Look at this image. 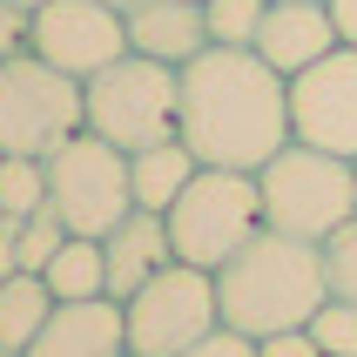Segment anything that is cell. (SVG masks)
Instances as JSON below:
<instances>
[{
    "mask_svg": "<svg viewBox=\"0 0 357 357\" xmlns=\"http://www.w3.org/2000/svg\"><path fill=\"white\" fill-rule=\"evenodd\" d=\"M202 169H250L290 149V81L257 47H202L182 68V128Z\"/></svg>",
    "mask_w": 357,
    "mask_h": 357,
    "instance_id": "obj_1",
    "label": "cell"
},
{
    "mask_svg": "<svg viewBox=\"0 0 357 357\" xmlns=\"http://www.w3.org/2000/svg\"><path fill=\"white\" fill-rule=\"evenodd\" d=\"M331 297L324 277V243L283 236V229H257L236 257L216 270V303L222 324L243 337H277V331H303L317 317V303Z\"/></svg>",
    "mask_w": 357,
    "mask_h": 357,
    "instance_id": "obj_2",
    "label": "cell"
},
{
    "mask_svg": "<svg viewBox=\"0 0 357 357\" xmlns=\"http://www.w3.org/2000/svg\"><path fill=\"white\" fill-rule=\"evenodd\" d=\"M257 189H263V229H283V236L331 243L344 222H357V162L303 149V142L263 162Z\"/></svg>",
    "mask_w": 357,
    "mask_h": 357,
    "instance_id": "obj_3",
    "label": "cell"
},
{
    "mask_svg": "<svg viewBox=\"0 0 357 357\" xmlns=\"http://www.w3.org/2000/svg\"><path fill=\"white\" fill-rule=\"evenodd\" d=\"M81 101H88V135L135 155V149H155L182 128V68L149 61V54H121L101 75L81 81Z\"/></svg>",
    "mask_w": 357,
    "mask_h": 357,
    "instance_id": "obj_4",
    "label": "cell"
},
{
    "mask_svg": "<svg viewBox=\"0 0 357 357\" xmlns=\"http://www.w3.org/2000/svg\"><path fill=\"white\" fill-rule=\"evenodd\" d=\"M162 222H169L176 263H196V270L216 277L222 263L263 229V189L250 169H196V182L176 196V209Z\"/></svg>",
    "mask_w": 357,
    "mask_h": 357,
    "instance_id": "obj_5",
    "label": "cell"
},
{
    "mask_svg": "<svg viewBox=\"0 0 357 357\" xmlns=\"http://www.w3.org/2000/svg\"><path fill=\"white\" fill-rule=\"evenodd\" d=\"M88 128L81 81L47 68L40 54H7L0 61V155H54L68 135Z\"/></svg>",
    "mask_w": 357,
    "mask_h": 357,
    "instance_id": "obj_6",
    "label": "cell"
},
{
    "mask_svg": "<svg viewBox=\"0 0 357 357\" xmlns=\"http://www.w3.org/2000/svg\"><path fill=\"white\" fill-rule=\"evenodd\" d=\"M222 324L216 303V277L196 270V263H169L142 283L135 297L121 303V331H128V351L135 357H182L189 344H202Z\"/></svg>",
    "mask_w": 357,
    "mask_h": 357,
    "instance_id": "obj_7",
    "label": "cell"
},
{
    "mask_svg": "<svg viewBox=\"0 0 357 357\" xmlns=\"http://www.w3.org/2000/svg\"><path fill=\"white\" fill-rule=\"evenodd\" d=\"M47 202L54 216L75 229V236H108L128 209H135V189H128V155L101 135H68L47 155Z\"/></svg>",
    "mask_w": 357,
    "mask_h": 357,
    "instance_id": "obj_8",
    "label": "cell"
},
{
    "mask_svg": "<svg viewBox=\"0 0 357 357\" xmlns=\"http://www.w3.org/2000/svg\"><path fill=\"white\" fill-rule=\"evenodd\" d=\"M27 54H40L61 75H101L108 61L128 54V27H121V7L108 0H40L34 20H27Z\"/></svg>",
    "mask_w": 357,
    "mask_h": 357,
    "instance_id": "obj_9",
    "label": "cell"
},
{
    "mask_svg": "<svg viewBox=\"0 0 357 357\" xmlns=\"http://www.w3.org/2000/svg\"><path fill=\"white\" fill-rule=\"evenodd\" d=\"M290 142L357 162V47H331L290 81Z\"/></svg>",
    "mask_w": 357,
    "mask_h": 357,
    "instance_id": "obj_10",
    "label": "cell"
},
{
    "mask_svg": "<svg viewBox=\"0 0 357 357\" xmlns=\"http://www.w3.org/2000/svg\"><path fill=\"white\" fill-rule=\"evenodd\" d=\"M331 47H337V27H331V7L324 0H270V14L257 27V54L283 81H297L303 68H317Z\"/></svg>",
    "mask_w": 357,
    "mask_h": 357,
    "instance_id": "obj_11",
    "label": "cell"
},
{
    "mask_svg": "<svg viewBox=\"0 0 357 357\" xmlns=\"http://www.w3.org/2000/svg\"><path fill=\"white\" fill-rule=\"evenodd\" d=\"M121 351H128L121 303L88 297V303H54V317L34 331V344L20 357H121Z\"/></svg>",
    "mask_w": 357,
    "mask_h": 357,
    "instance_id": "obj_12",
    "label": "cell"
},
{
    "mask_svg": "<svg viewBox=\"0 0 357 357\" xmlns=\"http://www.w3.org/2000/svg\"><path fill=\"white\" fill-rule=\"evenodd\" d=\"M128 54L169 61V68H189V61L209 47V27H202V0H135L128 14Z\"/></svg>",
    "mask_w": 357,
    "mask_h": 357,
    "instance_id": "obj_13",
    "label": "cell"
},
{
    "mask_svg": "<svg viewBox=\"0 0 357 357\" xmlns=\"http://www.w3.org/2000/svg\"><path fill=\"white\" fill-rule=\"evenodd\" d=\"M101 257H108V297L128 303L155 270L176 263V250H169V222L149 216V209H128V216L101 236Z\"/></svg>",
    "mask_w": 357,
    "mask_h": 357,
    "instance_id": "obj_14",
    "label": "cell"
},
{
    "mask_svg": "<svg viewBox=\"0 0 357 357\" xmlns=\"http://www.w3.org/2000/svg\"><path fill=\"white\" fill-rule=\"evenodd\" d=\"M196 149L182 135H169V142H155V149H135L128 155V189H135V209H149V216H169L176 209V196L196 182Z\"/></svg>",
    "mask_w": 357,
    "mask_h": 357,
    "instance_id": "obj_15",
    "label": "cell"
},
{
    "mask_svg": "<svg viewBox=\"0 0 357 357\" xmlns=\"http://www.w3.org/2000/svg\"><path fill=\"white\" fill-rule=\"evenodd\" d=\"M54 303H88V297H108V257H101V236H68L54 250V263L40 270Z\"/></svg>",
    "mask_w": 357,
    "mask_h": 357,
    "instance_id": "obj_16",
    "label": "cell"
},
{
    "mask_svg": "<svg viewBox=\"0 0 357 357\" xmlns=\"http://www.w3.org/2000/svg\"><path fill=\"white\" fill-rule=\"evenodd\" d=\"M47 317H54V290H47V277L14 270V277L0 283V351H27Z\"/></svg>",
    "mask_w": 357,
    "mask_h": 357,
    "instance_id": "obj_17",
    "label": "cell"
},
{
    "mask_svg": "<svg viewBox=\"0 0 357 357\" xmlns=\"http://www.w3.org/2000/svg\"><path fill=\"white\" fill-rule=\"evenodd\" d=\"M34 209H47V162L40 155H0V216L27 222Z\"/></svg>",
    "mask_w": 357,
    "mask_h": 357,
    "instance_id": "obj_18",
    "label": "cell"
},
{
    "mask_svg": "<svg viewBox=\"0 0 357 357\" xmlns=\"http://www.w3.org/2000/svg\"><path fill=\"white\" fill-rule=\"evenodd\" d=\"M263 14H270V0H202L209 47H257Z\"/></svg>",
    "mask_w": 357,
    "mask_h": 357,
    "instance_id": "obj_19",
    "label": "cell"
},
{
    "mask_svg": "<svg viewBox=\"0 0 357 357\" xmlns=\"http://www.w3.org/2000/svg\"><path fill=\"white\" fill-rule=\"evenodd\" d=\"M303 331H310V344H317L324 357H357V303L324 297V303H317V317L303 324Z\"/></svg>",
    "mask_w": 357,
    "mask_h": 357,
    "instance_id": "obj_20",
    "label": "cell"
},
{
    "mask_svg": "<svg viewBox=\"0 0 357 357\" xmlns=\"http://www.w3.org/2000/svg\"><path fill=\"white\" fill-rule=\"evenodd\" d=\"M68 236H75V229L54 216V202H47V209H34V216L20 222V270H34V277H40V270L54 263V250H61Z\"/></svg>",
    "mask_w": 357,
    "mask_h": 357,
    "instance_id": "obj_21",
    "label": "cell"
},
{
    "mask_svg": "<svg viewBox=\"0 0 357 357\" xmlns=\"http://www.w3.org/2000/svg\"><path fill=\"white\" fill-rule=\"evenodd\" d=\"M324 277H331V297L357 303V222H344L337 236L324 243Z\"/></svg>",
    "mask_w": 357,
    "mask_h": 357,
    "instance_id": "obj_22",
    "label": "cell"
},
{
    "mask_svg": "<svg viewBox=\"0 0 357 357\" xmlns=\"http://www.w3.org/2000/svg\"><path fill=\"white\" fill-rule=\"evenodd\" d=\"M182 357H263L257 351V337H243V331H229V324H216L202 344H189Z\"/></svg>",
    "mask_w": 357,
    "mask_h": 357,
    "instance_id": "obj_23",
    "label": "cell"
},
{
    "mask_svg": "<svg viewBox=\"0 0 357 357\" xmlns=\"http://www.w3.org/2000/svg\"><path fill=\"white\" fill-rule=\"evenodd\" d=\"M27 7H14V0H0V61L7 54H27Z\"/></svg>",
    "mask_w": 357,
    "mask_h": 357,
    "instance_id": "obj_24",
    "label": "cell"
},
{
    "mask_svg": "<svg viewBox=\"0 0 357 357\" xmlns=\"http://www.w3.org/2000/svg\"><path fill=\"white\" fill-rule=\"evenodd\" d=\"M263 357H324L317 344H310V331H277V337H257Z\"/></svg>",
    "mask_w": 357,
    "mask_h": 357,
    "instance_id": "obj_25",
    "label": "cell"
},
{
    "mask_svg": "<svg viewBox=\"0 0 357 357\" xmlns=\"http://www.w3.org/2000/svg\"><path fill=\"white\" fill-rule=\"evenodd\" d=\"M20 270V222L14 216H0V283Z\"/></svg>",
    "mask_w": 357,
    "mask_h": 357,
    "instance_id": "obj_26",
    "label": "cell"
},
{
    "mask_svg": "<svg viewBox=\"0 0 357 357\" xmlns=\"http://www.w3.org/2000/svg\"><path fill=\"white\" fill-rule=\"evenodd\" d=\"M331 7V27H337V47H357V0H324Z\"/></svg>",
    "mask_w": 357,
    "mask_h": 357,
    "instance_id": "obj_27",
    "label": "cell"
},
{
    "mask_svg": "<svg viewBox=\"0 0 357 357\" xmlns=\"http://www.w3.org/2000/svg\"><path fill=\"white\" fill-rule=\"evenodd\" d=\"M108 7H121V14H128V7H135V0H108Z\"/></svg>",
    "mask_w": 357,
    "mask_h": 357,
    "instance_id": "obj_28",
    "label": "cell"
},
{
    "mask_svg": "<svg viewBox=\"0 0 357 357\" xmlns=\"http://www.w3.org/2000/svg\"><path fill=\"white\" fill-rule=\"evenodd\" d=\"M14 7H27V14H34V7H40V0H14Z\"/></svg>",
    "mask_w": 357,
    "mask_h": 357,
    "instance_id": "obj_29",
    "label": "cell"
},
{
    "mask_svg": "<svg viewBox=\"0 0 357 357\" xmlns=\"http://www.w3.org/2000/svg\"><path fill=\"white\" fill-rule=\"evenodd\" d=\"M0 357H20V351H0Z\"/></svg>",
    "mask_w": 357,
    "mask_h": 357,
    "instance_id": "obj_30",
    "label": "cell"
},
{
    "mask_svg": "<svg viewBox=\"0 0 357 357\" xmlns=\"http://www.w3.org/2000/svg\"><path fill=\"white\" fill-rule=\"evenodd\" d=\"M121 357H135V351H121Z\"/></svg>",
    "mask_w": 357,
    "mask_h": 357,
    "instance_id": "obj_31",
    "label": "cell"
}]
</instances>
